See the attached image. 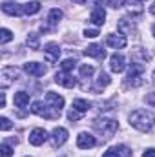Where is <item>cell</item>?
<instances>
[{"label": "cell", "instance_id": "6da1fadb", "mask_svg": "<svg viewBox=\"0 0 155 157\" xmlns=\"http://www.w3.org/2000/svg\"><path fill=\"white\" fill-rule=\"evenodd\" d=\"M130 124L139 132H150L155 124V117L146 110H135L130 113Z\"/></svg>", "mask_w": 155, "mask_h": 157}, {"label": "cell", "instance_id": "7a4b0ae2", "mask_svg": "<svg viewBox=\"0 0 155 157\" xmlns=\"http://www.w3.org/2000/svg\"><path fill=\"white\" fill-rule=\"evenodd\" d=\"M93 128H95L100 135H104L106 139H110V137L117 132L119 122L113 121V119H108V117H99V119L93 121Z\"/></svg>", "mask_w": 155, "mask_h": 157}, {"label": "cell", "instance_id": "3957f363", "mask_svg": "<svg viewBox=\"0 0 155 157\" xmlns=\"http://www.w3.org/2000/svg\"><path fill=\"white\" fill-rule=\"evenodd\" d=\"M142 73H144V64L142 62H133L130 66V71H128V77H126V84L135 88V86H141L142 84Z\"/></svg>", "mask_w": 155, "mask_h": 157}, {"label": "cell", "instance_id": "277c9868", "mask_svg": "<svg viewBox=\"0 0 155 157\" xmlns=\"http://www.w3.org/2000/svg\"><path fill=\"white\" fill-rule=\"evenodd\" d=\"M18 77H20V71L15 66H7V68H4L0 71V86L2 88H7V86H11Z\"/></svg>", "mask_w": 155, "mask_h": 157}, {"label": "cell", "instance_id": "5b68a950", "mask_svg": "<svg viewBox=\"0 0 155 157\" xmlns=\"http://www.w3.org/2000/svg\"><path fill=\"white\" fill-rule=\"evenodd\" d=\"M49 104L47 102H42V101H37V102H33V108H31V112L35 113V115H40V117L44 119H55L59 117L60 113H57V112H49Z\"/></svg>", "mask_w": 155, "mask_h": 157}, {"label": "cell", "instance_id": "8992f818", "mask_svg": "<svg viewBox=\"0 0 155 157\" xmlns=\"http://www.w3.org/2000/svg\"><path fill=\"white\" fill-rule=\"evenodd\" d=\"M44 57L47 62H57L59 57H60V48L57 42H47L44 46Z\"/></svg>", "mask_w": 155, "mask_h": 157}, {"label": "cell", "instance_id": "52a82bcc", "mask_svg": "<svg viewBox=\"0 0 155 157\" xmlns=\"http://www.w3.org/2000/svg\"><path fill=\"white\" fill-rule=\"evenodd\" d=\"M24 71L28 75H31V77H44L47 68L44 64H40V62H26L24 64Z\"/></svg>", "mask_w": 155, "mask_h": 157}, {"label": "cell", "instance_id": "ba28073f", "mask_svg": "<svg viewBox=\"0 0 155 157\" xmlns=\"http://www.w3.org/2000/svg\"><path fill=\"white\" fill-rule=\"evenodd\" d=\"M97 144V139L91 135V133H88V132H80L77 137V146L78 148H82V150H88V148H93Z\"/></svg>", "mask_w": 155, "mask_h": 157}, {"label": "cell", "instance_id": "9c48e42d", "mask_svg": "<svg viewBox=\"0 0 155 157\" xmlns=\"http://www.w3.org/2000/svg\"><path fill=\"white\" fill-rule=\"evenodd\" d=\"M46 139H47V132H46L44 128H35V130H31V133H29V143H31L33 146L44 144Z\"/></svg>", "mask_w": 155, "mask_h": 157}, {"label": "cell", "instance_id": "30bf717a", "mask_svg": "<svg viewBox=\"0 0 155 157\" xmlns=\"http://www.w3.org/2000/svg\"><path fill=\"white\" fill-rule=\"evenodd\" d=\"M44 102H47L53 110H57V112H60L62 110V106H64V97H60L59 93H53V91H47L46 93V101Z\"/></svg>", "mask_w": 155, "mask_h": 157}, {"label": "cell", "instance_id": "8fae6325", "mask_svg": "<svg viewBox=\"0 0 155 157\" xmlns=\"http://www.w3.org/2000/svg\"><path fill=\"white\" fill-rule=\"evenodd\" d=\"M51 141H53V146H62L66 141H68V130L59 126L51 132Z\"/></svg>", "mask_w": 155, "mask_h": 157}, {"label": "cell", "instance_id": "7c38bea8", "mask_svg": "<svg viewBox=\"0 0 155 157\" xmlns=\"http://www.w3.org/2000/svg\"><path fill=\"white\" fill-rule=\"evenodd\" d=\"M55 82L60 84V86H64V88H75V86H77V80L73 78V75H70L68 71L57 73V75H55Z\"/></svg>", "mask_w": 155, "mask_h": 157}, {"label": "cell", "instance_id": "4fadbf2b", "mask_svg": "<svg viewBox=\"0 0 155 157\" xmlns=\"http://www.w3.org/2000/svg\"><path fill=\"white\" fill-rule=\"evenodd\" d=\"M106 44H108L110 48H113V49H122V48H126L128 40H126L124 35H115V33H112V35L106 37Z\"/></svg>", "mask_w": 155, "mask_h": 157}, {"label": "cell", "instance_id": "5bb4252c", "mask_svg": "<svg viewBox=\"0 0 155 157\" xmlns=\"http://www.w3.org/2000/svg\"><path fill=\"white\" fill-rule=\"evenodd\" d=\"M124 68H126V60H124V57L122 55H112V59H110V70L113 71V73H120V71H124Z\"/></svg>", "mask_w": 155, "mask_h": 157}, {"label": "cell", "instance_id": "9a60e30c", "mask_svg": "<svg viewBox=\"0 0 155 157\" xmlns=\"http://www.w3.org/2000/svg\"><path fill=\"white\" fill-rule=\"evenodd\" d=\"M2 11L6 15H13V17H20L24 13V6L20 4H13V2H4L2 4Z\"/></svg>", "mask_w": 155, "mask_h": 157}, {"label": "cell", "instance_id": "2e32d148", "mask_svg": "<svg viewBox=\"0 0 155 157\" xmlns=\"http://www.w3.org/2000/svg\"><path fill=\"white\" fill-rule=\"evenodd\" d=\"M89 20H91L95 26H102V24L106 22V11H104L100 6H97V7L91 11V15H89Z\"/></svg>", "mask_w": 155, "mask_h": 157}, {"label": "cell", "instance_id": "e0dca14e", "mask_svg": "<svg viewBox=\"0 0 155 157\" xmlns=\"http://www.w3.org/2000/svg\"><path fill=\"white\" fill-rule=\"evenodd\" d=\"M84 55H88V57H95V59L102 60V59L106 57V51L102 49V46H99V44H91V46H88V48L84 49Z\"/></svg>", "mask_w": 155, "mask_h": 157}, {"label": "cell", "instance_id": "ac0fdd59", "mask_svg": "<svg viewBox=\"0 0 155 157\" xmlns=\"http://www.w3.org/2000/svg\"><path fill=\"white\" fill-rule=\"evenodd\" d=\"M13 102H15L17 108H26V106L29 104V93H26V91H17L15 97H13Z\"/></svg>", "mask_w": 155, "mask_h": 157}, {"label": "cell", "instance_id": "d6986e66", "mask_svg": "<svg viewBox=\"0 0 155 157\" xmlns=\"http://www.w3.org/2000/svg\"><path fill=\"white\" fill-rule=\"evenodd\" d=\"M60 18H62V11H60V9H51L49 15H47V22H49V26H57Z\"/></svg>", "mask_w": 155, "mask_h": 157}, {"label": "cell", "instance_id": "ffe728a7", "mask_svg": "<svg viewBox=\"0 0 155 157\" xmlns=\"http://www.w3.org/2000/svg\"><path fill=\"white\" fill-rule=\"evenodd\" d=\"M40 11V2H28L24 4V15H35Z\"/></svg>", "mask_w": 155, "mask_h": 157}, {"label": "cell", "instance_id": "44dd1931", "mask_svg": "<svg viewBox=\"0 0 155 157\" xmlns=\"http://www.w3.org/2000/svg\"><path fill=\"white\" fill-rule=\"evenodd\" d=\"M110 82H112V78H110V75H108V73H104V71H100V73H99V78H97V88H95V90L106 88V86H108Z\"/></svg>", "mask_w": 155, "mask_h": 157}, {"label": "cell", "instance_id": "7402d4cb", "mask_svg": "<svg viewBox=\"0 0 155 157\" xmlns=\"http://www.w3.org/2000/svg\"><path fill=\"white\" fill-rule=\"evenodd\" d=\"M89 106H91V104H89L88 101H84V99H75V101H73V108L78 110L80 113L88 112V110H89Z\"/></svg>", "mask_w": 155, "mask_h": 157}, {"label": "cell", "instance_id": "603a6c76", "mask_svg": "<svg viewBox=\"0 0 155 157\" xmlns=\"http://www.w3.org/2000/svg\"><path fill=\"white\" fill-rule=\"evenodd\" d=\"M26 42H28V46H29L31 49H39V48H40L39 35H37V33H29V35H28V40H26Z\"/></svg>", "mask_w": 155, "mask_h": 157}, {"label": "cell", "instance_id": "cb8c5ba5", "mask_svg": "<svg viewBox=\"0 0 155 157\" xmlns=\"http://www.w3.org/2000/svg\"><path fill=\"white\" fill-rule=\"evenodd\" d=\"M75 66H77V62H75L73 59H66V60H62V64H60L62 71H68V73H70V71H71Z\"/></svg>", "mask_w": 155, "mask_h": 157}, {"label": "cell", "instance_id": "d4e9b609", "mask_svg": "<svg viewBox=\"0 0 155 157\" xmlns=\"http://www.w3.org/2000/svg\"><path fill=\"white\" fill-rule=\"evenodd\" d=\"M93 73H95V70H93L91 64H82V66H80V75H82V77H91Z\"/></svg>", "mask_w": 155, "mask_h": 157}, {"label": "cell", "instance_id": "484cf974", "mask_svg": "<svg viewBox=\"0 0 155 157\" xmlns=\"http://www.w3.org/2000/svg\"><path fill=\"white\" fill-rule=\"evenodd\" d=\"M11 39H13V33H11L7 28H2V31H0V42H2V44H7Z\"/></svg>", "mask_w": 155, "mask_h": 157}, {"label": "cell", "instance_id": "4316f807", "mask_svg": "<svg viewBox=\"0 0 155 157\" xmlns=\"http://www.w3.org/2000/svg\"><path fill=\"white\" fill-rule=\"evenodd\" d=\"M13 155V148L7 144V143H4L2 146H0V157H11Z\"/></svg>", "mask_w": 155, "mask_h": 157}, {"label": "cell", "instance_id": "83f0119b", "mask_svg": "<svg viewBox=\"0 0 155 157\" xmlns=\"http://www.w3.org/2000/svg\"><path fill=\"white\" fill-rule=\"evenodd\" d=\"M117 154H119V157H131V150L128 146L120 144V146H117Z\"/></svg>", "mask_w": 155, "mask_h": 157}, {"label": "cell", "instance_id": "f1b7e54d", "mask_svg": "<svg viewBox=\"0 0 155 157\" xmlns=\"http://www.w3.org/2000/svg\"><path fill=\"white\" fill-rule=\"evenodd\" d=\"M80 117H82V113H80L78 110H75V108L68 112V119H70L71 122H77V121H80Z\"/></svg>", "mask_w": 155, "mask_h": 157}, {"label": "cell", "instance_id": "f546056e", "mask_svg": "<svg viewBox=\"0 0 155 157\" xmlns=\"http://www.w3.org/2000/svg\"><path fill=\"white\" fill-rule=\"evenodd\" d=\"M106 2H108V6L113 7V9H119V7H122V6L126 4V0H106Z\"/></svg>", "mask_w": 155, "mask_h": 157}, {"label": "cell", "instance_id": "4dcf8cb0", "mask_svg": "<svg viewBox=\"0 0 155 157\" xmlns=\"http://www.w3.org/2000/svg\"><path fill=\"white\" fill-rule=\"evenodd\" d=\"M11 126H13V124H11V121L7 117L0 119V128H2V130H11Z\"/></svg>", "mask_w": 155, "mask_h": 157}, {"label": "cell", "instance_id": "1f68e13d", "mask_svg": "<svg viewBox=\"0 0 155 157\" xmlns=\"http://www.w3.org/2000/svg\"><path fill=\"white\" fill-rule=\"evenodd\" d=\"M84 37L86 39H95V37H99V29H86Z\"/></svg>", "mask_w": 155, "mask_h": 157}, {"label": "cell", "instance_id": "d6a6232c", "mask_svg": "<svg viewBox=\"0 0 155 157\" xmlns=\"http://www.w3.org/2000/svg\"><path fill=\"white\" fill-rule=\"evenodd\" d=\"M146 104H150V106L155 108V91H152V93L146 95Z\"/></svg>", "mask_w": 155, "mask_h": 157}, {"label": "cell", "instance_id": "836d02e7", "mask_svg": "<svg viewBox=\"0 0 155 157\" xmlns=\"http://www.w3.org/2000/svg\"><path fill=\"white\" fill-rule=\"evenodd\" d=\"M102 157H119V154H117V148H110L108 152H104V154H102Z\"/></svg>", "mask_w": 155, "mask_h": 157}, {"label": "cell", "instance_id": "e575fe53", "mask_svg": "<svg viewBox=\"0 0 155 157\" xmlns=\"http://www.w3.org/2000/svg\"><path fill=\"white\" fill-rule=\"evenodd\" d=\"M142 157H155V148H148V150L142 154Z\"/></svg>", "mask_w": 155, "mask_h": 157}, {"label": "cell", "instance_id": "d590c367", "mask_svg": "<svg viewBox=\"0 0 155 157\" xmlns=\"http://www.w3.org/2000/svg\"><path fill=\"white\" fill-rule=\"evenodd\" d=\"M4 106H6V93L0 95V108H4Z\"/></svg>", "mask_w": 155, "mask_h": 157}, {"label": "cell", "instance_id": "8d00e7d4", "mask_svg": "<svg viewBox=\"0 0 155 157\" xmlns=\"http://www.w3.org/2000/svg\"><path fill=\"white\" fill-rule=\"evenodd\" d=\"M150 13H153V15H155V4L152 6V7H150Z\"/></svg>", "mask_w": 155, "mask_h": 157}, {"label": "cell", "instance_id": "74e56055", "mask_svg": "<svg viewBox=\"0 0 155 157\" xmlns=\"http://www.w3.org/2000/svg\"><path fill=\"white\" fill-rule=\"evenodd\" d=\"M73 2H77V4H86V0H73Z\"/></svg>", "mask_w": 155, "mask_h": 157}, {"label": "cell", "instance_id": "f35d334b", "mask_svg": "<svg viewBox=\"0 0 155 157\" xmlns=\"http://www.w3.org/2000/svg\"><path fill=\"white\" fill-rule=\"evenodd\" d=\"M135 2H139V4H142V2H146V0H135Z\"/></svg>", "mask_w": 155, "mask_h": 157}, {"label": "cell", "instance_id": "ab89813d", "mask_svg": "<svg viewBox=\"0 0 155 157\" xmlns=\"http://www.w3.org/2000/svg\"><path fill=\"white\" fill-rule=\"evenodd\" d=\"M153 82H155V70H153Z\"/></svg>", "mask_w": 155, "mask_h": 157}, {"label": "cell", "instance_id": "60d3db41", "mask_svg": "<svg viewBox=\"0 0 155 157\" xmlns=\"http://www.w3.org/2000/svg\"><path fill=\"white\" fill-rule=\"evenodd\" d=\"M153 33H155V26H153Z\"/></svg>", "mask_w": 155, "mask_h": 157}]
</instances>
